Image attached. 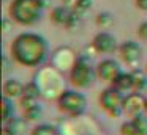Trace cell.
<instances>
[{
  "label": "cell",
  "mask_w": 147,
  "mask_h": 135,
  "mask_svg": "<svg viewBox=\"0 0 147 135\" xmlns=\"http://www.w3.org/2000/svg\"><path fill=\"white\" fill-rule=\"evenodd\" d=\"M11 58L26 68H38L49 55L48 41L38 33H21L13 39L10 47Z\"/></svg>",
  "instance_id": "obj_1"
},
{
  "label": "cell",
  "mask_w": 147,
  "mask_h": 135,
  "mask_svg": "<svg viewBox=\"0 0 147 135\" xmlns=\"http://www.w3.org/2000/svg\"><path fill=\"white\" fill-rule=\"evenodd\" d=\"M45 6L43 0H13L8 13L11 21L21 25H33L40 21Z\"/></svg>",
  "instance_id": "obj_2"
},
{
  "label": "cell",
  "mask_w": 147,
  "mask_h": 135,
  "mask_svg": "<svg viewBox=\"0 0 147 135\" xmlns=\"http://www.w3.org/2000/svg\"><path fill=\"white\" fill-rule=\"evenodd\" d=\"M57 108L67 116L79 118L87 110V97L78 90H63L57 97Z\"/></svg>",
  "instance_id": "obj_3"
},
{
  "label": "cell",
  "mask_w": 147,
  "mask_h": 135,
  "mask_svg": "<svg viewBox=\"0 0 147 135\" xmlns=\"http://www.w3.org/2000/svg\"><path fill=\"white\" fill-rule=\"evenodd\" d=\"M96 78V68L90 65L87 57H78L74 66L70 69V83L78 90H86L92 86Z\"/></svg>",
  "instance_id": "obj_4"
},
{
  "label": "cell",
  "mask_w": 147,
  "mask_h": 135,
  "mask_svg": "<svg viewBox=\"0 0 147 135\" xmlns=\"http://www.w3.org/2000/svg\"><path fill=\"white\" fill-rule=\"evenodd\" d=\"M125 96L122 91H119L117 88L111 86L105 88L98 96V104L108 115H111L112 118H119L120 115H123V100Z\"/></svg>",
  "instance_id": "obj_5"
},
{
  "label": "cell",
  "mask_w": 147,
  "mask_h": 135,
  "mask_svg": "<svg viewBox=\"0 0 147 135\" xmlns=\"http://www.w3.org/2000/svg\"><path fill=\"white\" fill-rule=\"evenodd\" d=\"M139 113H146V96L136 91L128 93L123 100V115L133 118Z\"/></svg>",
  "instance_id": "obj_6"
},
{
  "label": "cell",
  "mask_w": 147,
  "mask_h": 135,
  "mask_svg": "<svg viewBox=\"0 0 147 135\" xmlns=\"http://www.w3.org/2000/svg\"><path fill=\"white\" fill-rule=\"evenodd\" d=\"M119 55L128 66L136 68V65L141 60V55H142V47L134 41H125L119 46Z\"/></svg>",
  "instance_id": "obj_7"
},
{
  "label": "cell",
  "mask_w": 147,
  "mask_h": 135,
  "mask_svg": "<svg viewBox=\"0 0 147 135\" xmlns=\"http://www.w3.org/2000/svg\"><path fill=\"white\" fill-rule=\"evenodd\" d=\"M122 69H120V65H119L115 60L112 58H106V60H101V61L96 65V77L103 82H112L120 75Z\"/></svg>",
  "instance_id": "obj_8"
},
{
  "label": "cell",
  "mask_w": 147,
  "mask_h": 135,
  "mask_svg": "<svg viewBox=\"0 0 147 135\" xmlns=\"http://www.w3.org/2000/svg\"><path fill=\"white\" fill-rule=\"evenodd\" d=\"M92 47L98 53H112L115 49H119L117 39L109 31H100V33H96L92 41Z\"/></svg>",
  "instance_id": "obj_9"
},
{
  "label": "cell",
  "mask_w": 147,
  "mask_h": 135,
  "mask_svg": "<svg viewBox=\"0 0 147 135\" xmlns=\"http://www.w3.org/2000/svg\"><path fill=\"white\" fill-rule=\"evenodd\" d=\"M26 90V85L18 78H8L3 83V96L10 99H21Z\"/></svg>",
  "instance_id": "obj_10"
},
{
  "label": "cell",
  "mask_w": 147,
  "mask_h": 135,
  "mask_svg": "<svg viewBox=\"0 0 147 135\" xmlns=\"http://www.w3.org/2000/svg\"><path fill=\"white\" fill-rule=\"evenodd\" d=\"M73 13H74L73 9L68 8V6H65V5L57 6V8H54L52 13H51V21L54 22L55 25H65V27H67V24L71 19Z\"/></svg>",
  "instance_id": "obj_11"
},
{
  "label": "cell",
  "mask_w": 147,
  "mask_h": 135,
  "mask_svg": "<svg viewBox=\"0 0 147 135\" xmlns=\"http://www.w3.org/2000/svg\"><path fill=\"white\" fill-rule=\"evenodd\" d=\"M111 85L123 94L133 93V75H131V72H120V75Z\"/></svg>",
  "instance_id": "obj_12"
},
{
  "label": "cell",
  "mask_w": 147,
  "mask_h": 135,
  "mask_svg": "<svg viewBox=\"0 0 147 135\" xmlns=\"http://www.w3.org/2000/svg\"><path fill=\"white\" fill-rule=\"evenodd\" d=\"M131 75H133V91L136 93H146L147 91V72L142 71V69L134 68L131 71Z\"/></svg>",
  "instance_id": "obj_13"
},
{
  "label": "cell",
  "mask_w": 147,
  "mask_h": 135,
  "mask_svg": "<svg viewBox=\"0 0 147 135\" xmlns=\"http://www.w3.org/2000/svg\"><path fill=\"white\" fill-rule=\"evenodd\" d=\"M14 118V105H13V99L10 97H2V119L3 122H8L10 119Z\"/></svg>",
  "instance_id": "obj_14"
},
{
  "label": "cell",
  "mask_w": 147,
  "mask_h": 135,
  "mask_svg": "<svg viewBox=\"0 0 147 135\" xmlns=\"http://www.w3.org/2000/svg\"><path fill=\"white\" fill-rule=\"evenodd\" d=\"M131 121L134 124L138 135H147V113H139V115L133 116Z\"/></svg>",
  "instance_id": "obj_15"
},
{
  "label": "cell",
  "mask_w": 147,
  "mask_h": 135,
  "mask_svg": "<svg viewBox=\"0 0 147 135\" xmlns=\"http://www.w3.org/2000/svg\"><path fill=\"white\" fill-rule=\"evenodd\" d=\"M5 124H7V126H5V129H7L11 135H18L19 132L24 130L26 119H22V118H13V119H10L8 122H5Z\"/></svg>",
  "instance_id": "obj_16"
},
{
  "label": "cell",
  "mask_w": 147,
  "mask_h": 135,
  "mask_svg": "<svg viewBox=\"0 0 147 135\" xmlns=\"http://www.w3.org/2000/svg\"><path fill=\"white\" fill-rule=\"evenodd\" d=\"M41 116H43V108L38 104L29 107V108H24V119L26 121H38Z\"/></svg>",
  "instance_id": "obj_17"
},
{
  "label": "cell",
  "mask_w": 147,
  "mask_h": 135,
  "mask_svg": "<svg viewBox=\"0 0 147 135\" xmlns=\"http://www.w3.org/2000/svg\"><path fill=\"white\" fill-rule=\"evenodd\" d=\"M95 22L100 28L108 30V28H111L112 25H114V16H112L111 13H100V14L96 16Z\"/></svg>",
  "instance_id": "obj_18"
},
{
  "label": "cell",
  "mask_w": 147,
  "mask_h": 135,
  "mask_svg": "<svg viewBox=\"0 0 147 135\" xmlns=\"http://www.w3.org/2000/svg\"><path fill=\"white\" fill-rule=\"evenodd\" d=\"M30 135H57V129L51 124H38L32 129Z\"/></svg>",
  "instance_id": "obj_19"
},
{
  "label": "cell",
  "mask_w": 147,
  "mask_h": 135,
  "mask_svg": "<svg viewBox=\"0 0 147 135\" xmlns=\"http://www.w3.org/2000/svg\"><path fill=\"white\" fill-rule=\"evenodd\" d=\"M90 8H92V0H76V3L73 6V11L82 17L86 13L90 11Z\"/></svg>",
  "instance_id": "obj_20"
},
{
  "label": "cell",
  "mask_w": 147,
  "mask_h": 135,
  "mask_svg": "<svg viewBox=\"0 0 147 135\" xmlns=\"http://www.w3.org/2000/svg\"><path fill=\"white\" fill-rule=\"evenodd\" d=\"M120 135H138L136 134V129H134L133 121H123L120 126Z\"/></svg>",
  "instance_id": "obj_21"
},
{
  "label": "cell",
  "mask_w": 147,
  "mask_h": 135,
  "mask_svg": "<svg viewBox=\"0 0 147 135\" xmlns=\"http://www.w3.org/2000/svg\"><path fill=\"white\" fill-rule=\"evenodd\" d=\"M138 36H139V39H142V41H147V21L146 22H142V24L138 27Z\"/></svg>",
  "instance_id": "obj_22"
},
{
  "label": "cell",
  "mask_w": 147,
  "mask_h": 135,
  "mask_svg": "<svg viewBox=\"0 0 147 135\" xmlns=\"http://www.w3.org/2000/svg\"><path fill=\"white\" fill-rule=\"evenodd\" d=\"M136 2V6L142 11H147V0H134Z\"/></svg>",
  "instance_id": "obj_23"
},
{
  "label": "cell",
  "mask_w": 147,
  "mask_h": 135,
  "mask_svg": "<svg viewBox=\"0 0 147 135\" xmlns=\"http://www.w3.org/2000/svg\"><path fill=\"white\" fill-rule=\"evenodd\" d=\"M62 2H63L65 6H68V8L73 9V6H74V3H76V0H62Z\"/></svg>",
  "instance_id": "obj_24"
},
{
  "label": "cell",
  "mask_w": 147,
  "mask_h": 135,
  "mask_svg": "<svg viewBox=\"0 0 147 135\" xmlns=\"http://www.w3.org/2000/svg\"><path fill=\"white\" fill-rule=\"evenodd\" d=\"M146 113H147V97H146Z\"/></svg>",
  "instance_id": "obj_25"
},
{
  "label": "cell",
  "mask_w": 147,
  "mask_h": 135,
  "mask_svg": "<svg viewBox=\"0 0 147 135\" xmlns=\"http://www.w3.org/2000/svg\"><path fill=\"white\" fill-rule=\"evenodd\" d=\"M146 72H147V66H146Z\"/></svg>",
  "instance_id": "obj_26"
}]
</instances>
